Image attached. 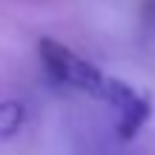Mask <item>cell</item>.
<instances>
[{"label": "cell", "mask_w": 155, "mask_h": 155, "mask_svg": "<svg viewBox=\"0 0 155 155\" xmlns=\"http://www.w3.org/2000/svg\"><path fill=\"white\" fill-rule=\"evenodd\" d=\"M38 58H40V66H43V72L52 83H58L63 89H72V92H81V95H89L95 101H104L112 75L101 72L92 61L78 55L75 49H69L58 38L43 35L38 40Z\"/></svg>", "instance_id": "6da1fadb"}, {"label": "cell", "mask_w": 155, "mask_h": 155, "mask_svg": "<svg viewBox=\"0 0 155 155\" xmlns=\"http://www.w3.org/2000/svg\"><path fill=\"white\" fill-rule=\"evenodd\" d=\"M104 106H109L112 112V135L121 144H129L141 135V129L152 121V98L150 92H141L132 83L121 81V78H109L106 95L101 101Z\"/></svg>", "instance_id": "7a4b0ae2"}, {"label": "cell", "mask_w": 155, "mask_h": 155, "mask_svg": "<svg viewBox=\"0 0 155 155\" xmlns=\"http://www.w3.org/2000/svg\"><path fill=\"white\" fill-rule=\"evenodd\" d=\"M26 124V106L20 101H0V141H12Z\"/></svg>", "instance_id": "3957f363"}, {"label": "cell", "mask_w": 155, "mask_h": 155, "mask_svg": "<svg viewBox=\"0 0 155 155\" xmlns=\"http://www.w3.org/2000/svg\"><path fill=\"white\" fill-rule=\"evenodd\" d=\"M141 17L147 23H155V0H144L141 3Z\"/></svg>", "instance_id": "277c9868"}]
</instances>
